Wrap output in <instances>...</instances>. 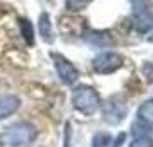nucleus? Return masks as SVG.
Wrapping results in <instances>:
<instances>
[{
	"label": "nucleus",
	"mask_w": 153,
	"mask_h": 147,
	"mask_svg": "<svg viewBox=\"0 0 153 147\" xmlns=\"http://www.w3.org/2000/svg\"><path fill=\"white\" fill-rule=\"evenodd\" d=\"M38 137V130L29 121H17L0 133V147H29Z\"/></svg>",
	"instance_id": "f257e3e1"
},
{
	"label": "nucleus",
	"mask_w": 153,
	"mask_h": 147,
	"mask_svg": "<svg viewBox=\"0 0 153 147\" xmlns=\"http://www.w3.org/2000/svg\"><path fill=\"white\" fill-rule=\"evenodd\" d=\"M72 105L77 111L91 116L100 108V96L90 86H79L76 91L72 92Z\"/></svg>",
	"instance_id": "f03ea898"
},
{
	"label": "nucleus",
	"mask_w": 153,
	"mask_h": 147,
	"mask_svg": "<svg viewBox=\"0 0 153 147\" xmlns=\"http://www.w3.org/2000/svg\"><path fill=\"white\" fill-rule=\"evenodd\" d=\"M91 65H93V70L97 74L108 75V74L117 72L122 67V56L115 51H105V53H100V55L95 56Z\"/></svg>",
	"instance_id": "7ed1b4c3"
},
{
	"label": "nucleus",
	"mask_w": 153,
	"mask_h": 147,
	"mask_svg": "<svg viewBox=\"0 0 153 147\" xmlns=\"http://www.w3.org/2000/svg\"><path fill=\"white\" fill-rule=\"evenodd\" d=\"M50 56L53 60V67H55L57 74H59V77H60V80H62L65 86L76 84L77 79H79V72H77L76 67L64 55H60V53H52Z\"/></svg>",
	"instance_id": "20e7f679"
},
{
	"label": "nucleus",
	"mask_w": 153,
	"mask_h": 147,
	"mask_svg": "<svg viewBox=\"0 0 153 147\" xmlns=\"http://www.w3.org/2000/svg\"><path fill=\"white\" fill-rule=\"evenodd\" d=\"M132 21L136 26V31L141 34H146L150 29H153V10L148 5H134L132 10Z\"/></svg>",
	"instance_id": "39448f33"
},
{
	"label": "nucleus",
	"mask_w": 153,
	"mask_h": 147,
	"mask_svg": "<svg viewBox=\"0 0 153 147\" xmlns=\"http://www.w3.org/2000/svg\"><path fill=\"white\" fill-rule=\"evenodd\" d=\"M103 115L108 123H120L126 115V106L120 98H110V101L105 105Z\"/></svg>",
	"instance_id": "423d86ee"
},
{
	"label": "nucleus",
	"mask_w": 153,
	"mask_h": 147,
	"mask_svg": "<svg viewBox=\"0 0 153 147\" xmlns=\"http://www.w3.org/2000/svg\"><path fill=\"white\" fill-rule=\"evenodd\" d=\"M19 106H21V99L17 98V96H12V94L2 96L0 98V120L7 118V116H12L19 110Z\"/></svg>",
	"instance_id": "0eeeda50"
},
{
	"label": "nucleus",
	"mask_w": 153,
	"mask_h": 147,
	"mask_svg": "<svg viewBox=\"0 0 153 147\" xmlns=\"http://www.w3.org/2000/svg\"><path fill=\"white\" fill-rule=\"evenodd\" d=\"M138 121L146 127L153 125V98L146 99L145 103L138 108Z\"/></svg>",
	"instance_id": "6e6552de"
},
{
	"label": "nucleus",
	"mask_w": 153,
	"mask_h": 147,
	"mask_svg": "<svg viewBox=\"0 0 153 147\" xmlns=\"http://www.w3.org/2000/svg\"><path fill=\"white\" fill-rule=\"evenodd\" d=\"M38 28H40V34H42L43 41L45 43H52L53 41V31H52V22H50L48 12H42V14H40Z\"/></svg>",
	"instance_id": "1a4fd4ad"
},
{
	"label": "nucleus",
	"mask_w": 153,
	"mask_h": 147,
	"mask_svg": "<svg viewBox=\"0 0 153 147\" xmlns=\"http://www.w3.org/2000/svg\"><path fill=\"white\" fill-rule=\"evenodd\" d=\"M17 22H19V29H21V34H22V38H24V41L33 46V45H35V31H33V24H31L28 19H24V17H21Z\"/></svg>",
	"instance_id": "9d476101"
},
{
	"label": "nucleus",
	"mask_w": 153,
	"mask_h": 147,
	"mask_svg": "<svg viewBox=\"0 0 153 147\" xmlns=\"http://www.w3.org/2000/svg\"><path fill=\"white\" fill-rule=\"evenodd\" d=\"M86 39L97 46H107L108 43H112V39L107 36V33H98V31H93L90 33V36H86Z\"/></svg>",
	"instance_id": "9b49d317"
},
{
	"label": "nucleus",
	"mask_w": 153,
	"mask_h": 147,
	"mask_svg": "<svg viewBox=\"0 0 153 147\" xmlns=\"http://www.w3.org/2000/svg\"><path fill=\"white\" fill-rule=\"evenodd\" d=\"M129 147H153V139L150 137V133H139L134 135Z\"/></svg>",
	"instance_id": "f8f14e48"
},
{
	"label": "nucleus",
	"mask_w": 153,
	"mask_h": 147,
	"mask_svg": "<svg viewBox=\"0 0 153 147\" xmlns=\"http://www.w3.org/2000/svg\"><path fill=\"white\" fill-rule=\"evenodd\" d=\"M110 139H112V135H108V133H105V132H98V133H95V137L91 140V146L93 147H105V146L110 144Z\"/></svg>",
	"instance_id": "ddd939ff"
},
{
	"label": "nucleus",
	"mask_w": 153,
	"mask_h": 147,
	"mask_svg": "<svg viewBox=\"0 0 153 147\" xmlns=\"http://www.w3.org/2000/svg\"><path fill=\"white\" fill-rule=\"evenodd\" d=\"M91 0H65V9L67 10H72V12H77V10H83Z\"/></svg>",
	"instance_id": "4468645a"
},
{
	"label": "nucleus",
	"mask_w": 153,
	"mask_h": 147,
	"mask_svg": "<svg viewBox=\"0 0 153 147\" xmlns=\"http://www.w3.org/2000/svg\"><path fill=\"white\" fill-rule=\"evenodd\" d=\"M124 140H126V133H119L115 139H110V144H108V147H120L122 144H124Z\"/></svg>",
	"instance_id": "2eb2a0df"
},
{
	"label": "nucleus",
	"mask_w": 153,
	"mask_h": 147,
	"mask_svg": "<svg viewBox=\"0 0 153 147\" xmlns=\"http://www.w3.org/2000/svg\"><path fill=\"white\" fill-rule=\"evenodd\" d=\"M150 41H152V43H153V36H152V38H150Z\"/></svg>",
	"instance_id": "dca6fc26"
}]
</instances>
